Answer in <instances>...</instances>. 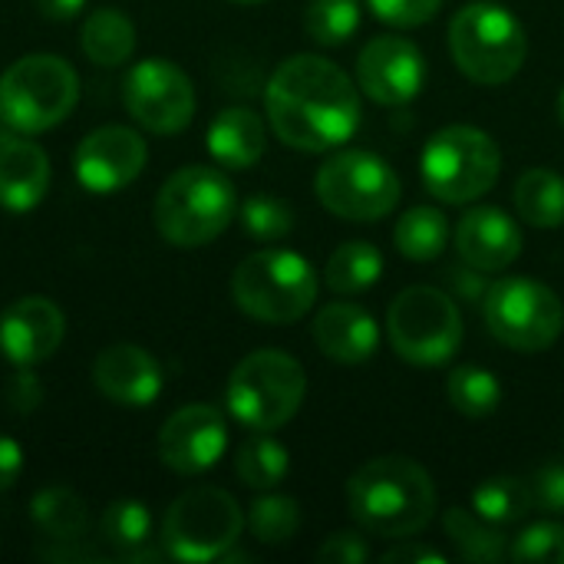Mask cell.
I'll return each instance as SVG.
<instances>
[{"mask_svg": "<svg viewBox=\"0 0 564 564\" xmlns=\"http://www.w3.org/2000/svg\"><path fill=\"white\" fill-rule=\"evenodd\" d=\"M264 112L274 135L301 152L344 145L360 126L354 79L317 53L288 56L264 89Z\"/></svg>", "mask_w": 564, "mask_h": 564, "instance_id": "obj_1", "label": "cell"}, {"mask_svg": "<svg viewBox=\"0 0 564 564\" xmlns=\"http://www.w3.org/2000/svg\"><path fill=\"white\" fill-rule=\"evenodd\" d=\"M347 509L370 535L413 539L436 516V486L420 463L406 456H380L350 476Z\"/></svg>", "mask_w": 564, "mask_h": 564, "instance_id": "obj_2", "label": "cell"}, {"mask_svg": "<svg viewBox=\"0 0 564 564\" xmlns=\"http://www.w3.org/2000/svg\"><path fill=\"white\" fill-rule=\"evenodd\" d=\"M238 212V195L221 169L185 165L165 178L155 195L152 218L159 235L175 248H202L215 241Z\"/></svg>", "mask_w": 564, "mask_h": 564, "instance_id": "obj_3", "label": "cell"}, {"mask_svg": "<svg viewBox=\"0 0 564 564\" xmlns=\"http://www.w3.org/2000/svg\"><path fill=\"white\" fill-rule=\"evenodd\" d=\"M79 99L76 69L56 53H30L0 73V122L3 129L40 135L59 126Z\"/></svg>", "mask_w": 564, "mask_h": 564, "instance_id": "obj_4", "label": "cell"}, {"mask_svg": "<svg viewBox=\"0 0 564 564\" xmlns=\"http://www.w3.org/2000/svg\"><path fill=\"white\" fill-rule=\"evenodd\" d=\"M231 297L254 321L294 324L317 301V271L294 251L264 248L235 268Z\"/></svg>", "mask_w": 564, "mask_h": 564, "instance_id": "obj_5", "label": "cell"}, {"mask_svg": "<svg viewBox=\"0 0 564 564\" xmlns=\"http://www.w3.org/2000/svg\"><path fill=\"white\" fill-rule=\"evenodd\" d=\"M307 393L304 367L284 350H254L228 377L225 403L231 416L254 430H281L301 410Z\"/></svg>", "mask_w": 564, "mask_h": 564, "instance_id": "obj_6", "label": "cell"}, {"mask_svg": "<svg viewBox=\"0 0 564 564\" xmlns=\"http://www.w3.org/2000/svg\"><path fill=\"white\" fill-rule=\"evenodd\" d=\"M449 53L469 79L502 86L522 69L529 40L516 13L499 3L476 0L449 20Z\"/></svg>", "mask_w": 564, "mask_h": 564, "instance_id": "obj_7", "label": "cell"}, {"mask_svg": "<svg viewBox=\"0 0 564 564\" xmlns=\"http://www.w3.org/2000/svg\"><path fill=\"white\" fill-rule=\"evenodd\" d=\"M502 155L489 132L476 126L440 129L420 159L426 188L446 205H469L499 182Z\"/></svg>", "mask_w": 564, "mask_h": 564, "instance_id": "obj_8", "label": "cell"}, {"mask_svg": "<svg viewBox=\"0 0 564 564\" xmlns=\"http://www.w3.org/2000/svg\"><path fill=\"white\" fill-rule=\"evenodd\" d=\"M245 529V512L231 492L198 486L182 492L162 519V549L175 562H218L235 549Z\"/></svg>", "mask_w": 564, "mask_h": 564, "instance_id": "obj_9", "label": "cell"}, {"mask_svg": "<svg viewBox=\"0 0 564 564\" xmlns=\"http://www.w3.org/2000/svg\"><path fill=\"white\" fill-rule=\"evenodd\" d=\"M387 334L397 357H403L406 364L416 367L449 364L463 344V317L456 297L430 284L406 288L390 304Z\"/></svg>", "mask_w": 564, "mask_h": 564, "instance_id": "obj_10", "label": "cell"}, {"mask_svg": "<svg viewBox=\"0 0 564 564\" xmlns=\"http://www.w3.org/2000/svg\"><path fill=\"white\" fill-rule=\"evenodd\" d=\"M489 334L522 354H539L552 347L564 330L562 297L532 278H502L489 284L482 301Z\"/></svg>", "mask_w": 564, "mask_h": 564, "instance_id": "obj_11", "label": "cell"}, {"mask_svg": "<svg viewBox=\"0 0 564 564\" xmlns=\"http://www.w3.org/2000/svg\"><path fill=\"white\" fill-rule=\"evenodd\" d=\"M321 205L344 221H377L400 205V175L373 152L347 149L327 159L314 178Z\"/></svg>", "mask_w": 564, "mask_h": 564, "instance_id": "obj_12", "label": "cell"}, {"mask_svg": "<svg viewBox=\"0 0 564 564\" xmlns=\"http://www.w3.org/2000/svg\"><path fill=\"white\" fill-rule=\"evenodd\" d=\"M122 99L129 116L155 135H175L195 116V86L188 73L162 56H149L129 69Z\"/></svg>", "mask_w": 564, "mask_h": 564, "instance_id": "obj_13", "label": "cell"}, {"mask_svg": "<svg viewBox=\"0 0 564 564\" xmlns=\"http://www.w3.org/2000/svg\"><path fill=\"white\" fill-rule=\"evenodd\" d=\"M155 449L159 459L178 476L208 473L228 449V423L221 410L208 403H188L162 423Z\"/></svg>", "mask_w": 564, "mask_h": 564, "instance_id": "obj_14", "label": "cell"}, {"mask_svg": "<svg viewBox=\"0 0 564 564\" xmlns=\"http://www.w3.org/2000/svg\"><path fill=\"white\" fill-rule=\"evenodd\" d=\"M145 162H149V145L135 129L99 126L76 145L73 172L86 192L109 195L135 182Z\"/></svg>", "mask_w": 564, "mask_h": 564, "instance_id": "obj_15", "label": "cell"}, {"mask_svg": "<svg viewBox=\"0 0 564 564\" xmlns=\"http://www.w3.org/2000/svg\"><path fill=\"white\" fill-rule=\"evenodd\" d=\"M357 86L380 106H406L426 86V59L406 36H373L357 56Z\"/></svg>", "mask_w": 564, "mask_h": 564, "instance_id": "obj_16", "label": "cell"}, {"mask_svg": "<svg viewBox=\"0 0 564 564\" xmlns=\"http://www.w3.org/2000/svg\"><path fill=\"white\" fill-rule=\"evenodd\" d=\"M66 334L63 311L40 294L17 297L0 314V350L13 367H36L50 360Z\"/></svg>", "mask_w": 564, "mask_h": 564, "instance_id": "obj_17", "label": "cell"}, {"mask_svg": "<svg viewBox=\"0 0 564 564\" xmlns=\"http://www.w3.org/2000/svg\"><path fill=\"white\" fill-rule=\"evenodd\" d=\"M93 387L116 406L142 410L162 393V367L139 344H112L93 364Z\"/></svg>", "mask_w": 564, "mask_h": 564, "instance_id": "obj_18", "label": "cell"}, {"mask_svg": "<svg viewBox=\"0 0 564 564\" xmlns=\"http://www.w3.org/2000/svg\"><path fill=\"white\" fill-rule=\"evenodd\" d=\"M456 251L466 264H473L486 274L506 271L522 254V231L502 208L479 205L459 218Z\"/></svg>", "mask_w": 564, "mask_h": 564, "instance_id": "obj_19", "label": "cell"}, {"mask_svg": "<svg viewBox=\"0 0 564 564\" xmlns=\"http://www.w3.org/2000/svg\"><path fill=\"white\" fill-rule=\"evenodd\" d=\"M50 188V159L23 132H0V205L7 212H30Z\"/></svg>", "mask_w": 564, "mask_h": 564, "instance_id": "obj_20", "label": "cell"}, {"mask_svg": "<svg viewBox=\"0 0 564 564\" xmlns=\"http://www.w3.org/2000/svg\"><path fill=\"white\" fill-rule=\"evenodd\" d=\"M314 344L324 357L337 364H367L377 354L380 327L360 304H327L314 321Z\"/></svg>", "mask_w": 564, "mask_h": 564, "instance_id": "obj_21", "label": "cell"}, {"mask_svg": "<svg viewBox=\"0 0 564 564\" xmlns=\"http://www.w3.org/2000/svg\"><path fill=\"white\" fill-rule=\"evenodd\" d=\"M268 145L264 122L248 106H231L208 126V152L221 169H251Z\"/></svg>", "mask_w": 564, "mask_h": 564, "instance_id": "obj_22", "label": "cell"}, {"mask_svg": "<svg viewBox=\"0 0 564 564\" xmlns=\"http://www.w3.org/2000/svg\"><path fill=\"white\" fill-rule=\"evenodd\" d=\"M30 519H33L40 539L53 542V545H76L89 529L86 502L66 486H50V489L36 492L30 502Z\"/></svg>", "mask_w": 564, "mask_h": 564, "instance_id": "obj_23", "label": "cell"}, {"mask_svg": "<svg viewBox=\"0 0 564 564\" xmlns=\"http://www.w3.org/2000/svg\"><path fill=\"white\" fill-rule=\"evenodd\" d=\"M79 43H83V53L89 56V63H96V66H119L135 50V23L122 10H116V7L93 10L83 20Z\"/></svg>", "mask_w": 564, "mask_h": 564, "instance_id": "obj_24", "label": "cell"}, {"mask_svg": "<svg viewBox=\"0 0 564 564\" xmlns=\"http://www.w3.org/2000/svg\"><path fill=\"white\" fill-rule=\"evenodd\" d=\"M443 529L449 535V542L456 545V552L466 562L492 564L509 558V539L502 535L499 525L486 522L482 516H476L473 509H449L443 519Z\"/></svg>", "mask_w": 564, "mask_h": 564, "instance_id": "obj_25", "label": "cell"}, {"mask_svg": "<svg viewBox=\"0 0 564 564\" xmlns=\"http://www.w3.org/2000/svg\"><path fill=\"white\" fill-rule=\"evenodd\" d=\"M516 208L535 228L564 225V178L552 169H529L516 182Z\"/></svg>", "mask_w": 564, "mask_h": 564, "instance_id": "obj_26", "label": "cell"}, {"mask_svg": "<svg viewBox=\"0 0 564 564\" xmlns=\"http://www.w3.org/2000/svg\"><path fill=\"white\" fill-rule=\"evenodd\" d=\"M383 274V254L370 241L340 245L324 268V281L334 294H360L373 288Z\"/></svg>", "mask_w": 564, "mask_h": 564, "instance_id": "obj_27", "label": "cell"}, {"mask_svg": "<svg viewBox=\"0 0 564 564\" xmlns=\"http://www.w3.org/2000/svg\"><path fill=\"white\" fill-rule=\"evenodd\" d=\"M535 509L532 482L519 476H492L473 492V512L492 525H516Z\"/></svg>", "mask_w": 564, "mask_h": 564, "instance_id": "obj_28", "label": "cell"}, {"mask_svg": "<svg viewBox=\"0 0 564 564\" xmlns=\"http://www.w3.org/2000/svg\"><path fill=\"white\" fill-rule=\"evenodd\" d=\"M397 251L410 261H433L443 254L446 241H449V221L440 208L433 205H416L410 208L393 231Z\"/></svg>", "mask_w": 564, "mask_h": 564, "instance_id": "obj_29", "label": "cell"}, {"mask_svg": "<svg viewBox=\"0 0 564 564\" xmlns=\"http://www.w3.org/2000/svg\"><path fill=\"white\" fill-rule=\"evenodd\" d=\"M288 466H291V456L288 449L274 440V436H264V433H254L248 436L241 446H238V456H235V473L238 479L248 486V489H278L288 476Z\"/></svg>", "mask_w": 564, "mask_h": 564, "instance_id": "obj_30", "label": "cell"}, {"mask_svg": "<svg viewBox=\"0 0 564 564\" xmlns=\"http://www.w3.org/2000/svg\"><path fill=\"white\" fill-rule=\"evenodd\" d=\"M446 393H449V403L463 416H473V420L492 416L499 410V403H502V387H499L496 373L482 370V367H473V364L449 373Z\"/></svg>", "mask_w": 564, "mask_h": 564, "instance_id": "obj_31", "label": "cell"}, {"mask_svg": "<svg viewBox=\"0 0 564 564\" xmlns=\"http://www.w3.org/2000/svg\"><path fill=\"white\" fill-rule=\"evenodd\" d=\"M99 535L109 549H116L119 555H129L135 549H142L152 535V516L142 502L135 499H116L102 519H99Z\"/></svg>", "mask_w": 564, "mask_h": 564, "instance_id": "obj_32", "label": "cell"}, {"mask_svg": "<svg viewBox=\"0 0 564 564\" xmlns=\"http://www.w3.org/2000/svg\"><path fill=\"white\" fill-rule=\"evenodd\" d=\"M360 26V0H311L304 30L321 46H344Z\"/></svg>", "mask_w": 564, "mask_h": 564, "instance_id": "obj_33", "label": "cell"}, {"mask_svg": "<svg viewBox=\"0 0 564 564\" xmlns=\"http://www.w3.org/2000/svg\"><path fill=\"white\" fill-rule=\"evenodd\" d=\"M248 529L261 545H288L301 529V506L291 496H261L248 509Z\"/></svg>", "mask_w": 564, "mask_h": 564, "instance_id": "obj_34", "label": "cell"}, {"mask_svg": "<svg viewBox=\"0 0 564 564\" xmlns=\"http://www.w3.org/2000/svg\"><path fill=\"white\" fill-rule=\"evenodd\" d=\"M241 228L258 238V241H281L284 235L294 231V208L284 198L274 195H251L241 208Z\"/></svg>", "mask_w": 564, "mask_h": 564, "instance_id": "obj_35", "label": "cell"}, {"mask_svg": "<svg viewBox=\"0 0 564 564\" xmlns=\"http://www.w3.org/2000/svg\"><path fill=\"white\" fill-rule=\"evenodd\" d=\"M509 558L516 562H545L564 564V525L562 522H539L529 525L516 545L509 549Z\"/></svg>", "mask_w": 564, "mask_h": 564, "instance_id": "obj_36", "label": "cell"}, {"mask_svg": "<svg viewBox=\"0 0 564 564\" xmlns=\"http://www.w3.org/2000/svg\"><path fill=\"white\" fill-rule=\"evenodd\" d=\"M367 7L390 26H423L440 13L443 0H367Z\"/></svg>", "mask_w": 564, "mask_h": 564, "instance_id": "obj_37", "label": "cell"}, {"mask_svg": "<svg viewBox=\"0 0 564 564\" xmlns=\"http://www.w3.org/2000/svg\"><path fill=\"white\" fill-rule=\"evenodd\" d=\"M529 482H532L535 509L549 516H564V459H549L545 466H539V473Z\"/></svg>", "mask_w": 564, "mask_h": 564, "instance_id": "obj_38", "label": "cell"}, {"mask_svg": "<svg viewBox=\"0 0 564 564\" xmlns=\"http://www.w3.org/2000/svg\"><path fill=\"white\" fill-rule=\"evenodd\" d=\"M367 558H370V549L357 532H337L317 549L321 564H364Z\"/></svg>", "mask_w": 564, "mask_h": 564, "instance_id": "obj_39", "label": "cell"}, {"mask_svg": "<svg viewBox=\"0 0 564 564\" xmlns=\"http://www.w3.org/2000/svg\"><path fill=\"white\" fill-rule=\"evenodd\" d=\"M43 400V387H40V377L30 373V367H20L17 377H10L7 383V406L20 416L33 413Z\"/></svg>", "mask_w": 564, "mask_h": 564, "instance_id": "obj_40", "label": "cell"}, {"mask_svg": "<svg viewBox=\"0 0 564 564\" xmlns=\"http://www.w3.org/2000/svg\"><path fill=\"white\" fill-rule=\"evenodd\" d=\"M446 281H449V288H453V294L459 301H486V294H489L486 271H479V268H473L466 261H463V268H449Z\"/></svg>", "mask_w": 564, "mask_h": 564, "instance_id": "obj_41", "label": "cell"}, {"mask_svg": "<svg viewBox=\"0 0 564 564\" xmlns=\"http://www.w3.org/2000/svg\"><path fill=\"white\" fill-rule=\"evenodd\" d=\"M23 473V446L13 436H0V492L13 489Z\"/></svg>", "mask_w": 564, "mask_h": 564, "instance_id": "obj_42", "label": "cell"}, {"mask_svg": "<svg viewBox=\"0 0 564 564\" xmlns=\"http://www.w3.org/2000/svg\"><path fill=\"white\" fill-rule=\"evenodd\" d=\"M387 564H446V555L430 545H397L383 555Z\"/></svg>", "mask_w": 564, "mask_h": 564, "instance_id": "obj_43", "label": "cell"}, {"mask_svg": "<svg viewBox=\"0 0 564 564\" xmlns=\"http://www.w3.org/2000/svg\"><path fill=\"white\" fill-rule=\"evenodd\" d=\"M33 3L46 20H73L86 7V0H33Z\"/></svg>", "mask_w": 564, "mask_h": 564, "instance_id": "obj_44", "label": "cell"}, {"mask_svg": "<svg viewBox=\"0 0 564 564\" xmlns=\"http://www.w3.org/2000/svg\"><path fill=\"white\" fill-rule=\"evenodd\" d=\"M558 116H562V126H564V89H562V96H558Z\"/></svg>", "mask_w": 564, "mask_h": 564, "instance_id": "obj_45", "label": "cell"}, {"mask_svg": "<svg viewBox=\"0 0 564 564\" xmlns=\"http://www.w3.org/2000/svg\"><path fill=\"white\" fill-rule=\"evenodd\" d=\"M231 3H264V0H231Z\"/></svg>", "mask_w": 564, "mask_h": 564, "instance_id": "obj_46", "label": "cell"}]
</instances>
